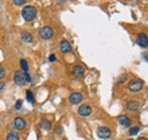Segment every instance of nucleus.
<instances>
[{
  "mask_svg": "<svg viewBox=\"0 0 148 140\" xmlns=\"http://www.w3.org/2000/svg\"><path fill=\"white\" fill-rule=\"evenodd\" d=\"M143 88H144V81L140 79H133L128 84V89L131 92H138V91L143 90Z\"/></svg>",
  "mask_w": 148,
  "mask_h": 140,
  "instance_id": "obj_2",
  "label": "nucleus"
},
{
  "mask_svg": "<svg viewBox=\"0 0 148 140\" xmlns=\"http://www.w3.org/2000/svg\"><path fill=\"white\" fill-rule=\"evenodd\" d=\"M26 99H27V102L31 103V104L34 103V97H33V93H32L31 90H27V91H26Z\"/></svg>",
  "mask_w": 148,
  "mask_h": 140,
  "instance_id": "obj_17",
  "label": "nucleus"
},
{
  "mask_svg": "<svg viewBox=\"0 0 148 140\" xmlns=\"http://www.w3.org/2000/svg\"><path fill=\"white\" fill-rule=\"evenodd\" d=\"M22 17L24 18V21H33L37 17V9L33 6H25L22 10Z\"/></svg>",
  "mask_w": 148,
  "mask_h": 140,
  "instance_id": "obj_1",
  "label": "nucleus"
},
{
  "mask_svg": "<svg viewBox=\"0 0 148 140\" xmlns=\"http://www.w3.org/2000/svg\"><path fill=\"white\" fill-rule=\"evenodd\" d=\"M25 2H26V0H14V3L16 6H23Z\"/></svg>",
  "mask_w": 148,
  "mask_h": 140,
  "instance_id": "obj_21",
  "label": "nucleus"
},
{
  "mask_svg": "<svg viewBox=\"0 0 148 140\" xmlns=\"http://www.w3.org/2000/svg\"><path fill=\"white\" fill-rule=\"evenodd\" d=\"M6 140H19V136L16 132H10V133H8Z\"/></svg>",
  "mask_w": 148,
  "mask_h": 140,
  "instance_id": "obj_16",
  "label": "nucleus"
},
{
  "mask_svg": "<svg viewBox=\"0 0 148 140\" xmlns=\"http://www.w3.org/2000/svg\"><path fill=\"white\" fill-rule=\"evenodd\" d=\"M127 140H133V139H127Z\"/></svg>",
  "mask_w": 148,
  "mask_h": 140,
  "instance_id": "obj_27",
  "label": "nucleus"
},
{
  "mask_svg": "<svg viewBox=\"0 0 148 140\" xmlns=\"http://www.w3.org/2000/svg\"><path fill=\"white\" fill-rule=\"evenodd\" d=\"M112 135V131L106 128V126H100L97 129V136L100 138V139H108L111 137Z\"/></svg>",
  "mask_w": 148,
  "mask_h": 140,
  "instance_id": "obj_5",
  "label": "nucleus"
},
{
  "mask_svg": "<svg viewBox=\"0 0 148 140\" xmlns=\"http://www.w3.org/2000/svg\"><path fill=\"white\" fill-rule=\"evenodd\" d=\"M22 100H17L16 102V105H15V109H21V107H22Z\"/></svg>",
  "mask_w": 148,
  "mask_h": 140,
  "instance_id": "obj_22",
  "label": "nucleus"
},
{
  "mask_svg": "<svg viewBox=\"0 0 148 140\" xmlns=\"http://www.w3.org/2000/svg\"><path fill=\"white\" fill-rule=\"evenodd\" d=\"M136 41H137V45L140 46L141 48H147L148 47V39L146 33H139Z\"/></svg>",
  "mask_w": 148,
  "mask_h": 140,
  "instance_id": "obj_7",
  "label": "nucleus"
},
{
  "mask_svg": "<svg viewBox=\"0 0 148 140\" xmlns=\"http://www.w3.org/2000/svg\"><path fill=\"white\" fill-rule=\"evenodd\" d=\"M40 126H41L42 129H45V130H49V129H50V126H51V122H50V121H48V120H41V122H40Z\"/></svg>",
  "mask_w": 148,
  "mask_h": 140,
  "instance_id": "obj_15",
  "label": "nucleus"
},
{
  "mask_svg": "<svg viewBox=\"0 0 148 140\" xmlns=\"http://www.w3.org/2000/svg\"><path fill=\"white\" fill-rule=\"evenodd\" d=\"M21 67L23 69V71H24V73L29 72V64H27L26 59H21Z\"/></svg>",
  "mask_w": 148,
  "mask_h": 140,
  "instance_id": "obj_18",
  "label": "nucleus"
},
{
  "mask_svg": "<svg viewBox=\"0 0 148 140\" xmlns=\"http://www.w3.org/2000/svg\"><path fill=\"white\" fill-rule=\"evenodd\" d=\"M5 75H6V71H5V69H3V66L0 64V81L5 78Z\"/></svg>",
  "mask_w": 148,
  "mask_h": 140,
  "instance_id": "obj_20",
  "label": "nucleus"
},
{
  "mask_svg": "<svg viewBox=\"0 0 148 140\" xmlns=\"http://www.w3.org/2000/svg\"><path fill=\"white\" fill-rule=\"evenodd\" d=\"M139 107H140V103L137 102V100H130V102L127 103V109H128L129 112L137 110Z\"/></svg>",
  "mask_w": 148,
  "mask_h": 140,
  "instance_id": "obj_13",
  "label": "nucleus"
},
{
  "mask_svg": "<svg viewBox=\"0 0 148 140\" xmlns=\"http://www.w3.org/2000/svg\"><path fill=\"white\" fill-rule=\"evenodd\" d=\"M139 131H140V128H139V126H133V128L130 129L129 135L130 136H136V135H138Z\"/></svg>",
  "mask_w": 148,
  "mask_h": 140,
  "instance_id": "obj_19",
  "label": "nucleus"
},
{
  "mask_svg": "<svg viewBox=\"0 0 148 140\" xmlns=\"http://www.w3.org/2000/svg\"><path fill=\"white\" fill-rule=\"evenodd\" d=\"M13 80H14L15 84H17V86H19V87L24 86V84H25V82H26V81H25L24 72H22V71H16V72H15V74H14Z\"/></svg>",
  "mask_w": 148,
  "mask_h": 140,
  "instance_id": "obj_4",
  "label": "nucleus"
},
{
  "mask_svg": "<svg viewBox=\"0 0 148 140\" xmlns=\"http://www.w3.org/2000/svg\"><path fill=\"white\" fill-rule=\"evenodd\" d=\"M77 113H79L80 116H82V117H87V116H90V115H91L92 109H91V107H90L89 105L84 104V105H81L80 107H79Z\"/></svg>",
  "mask_w": 148,
  "mask_h": 140,
  "instance_id": "obj_6",
  "label": "nucleus"
},
{
  "mask_svg": "<svg viewBox=\"0 0 148 140\" xmlns=\"http://www.w3.org/2000/svg\"><path fill=\"white\" fill-rule=\"evenodd\" d=\"M14 126L17 129V130H23L25 126H26V121L23 119V117H16L14 120Z\"/></svg>",
  "mask_w": 148,
  "mask_h": 140,
  "instance_id": "obj_11",
  "label": "nucleus"
},
{
  "mask_svg": "<svg viewBox=\"0 0 148 140\" xmlns=\"http://www.w3.org/2000/svg\"><path fill=\"white\" fill-rule=\"evenodd\" d=\"M59 47H60V50H62L63 54H67L72 51V46L70 45V42H69L67 40H63V41L60 42Z\"/></svg>",
  "mask_w": 148,
  "mask_h": 140,
  "instance_id": "obj_10",
  "label": "nucleus"
},
{
  "mask_svg": "<svg viewBox=\"0 0 148 140\" xmlns=\"http://www.w3.org/2000/svg\"><path fill=\"white\" fill-rule=\"evenodd\" d=\"M82 99H83V97H82V93H80V92H73L70 96V103L73 105L80 104L82 102Z\"/></svg>",
  "mask_w": 148,
  "mask_h": 140,
  "instance_id": "obj_8",
  "label": "nucleus"
},
{
  "mask_svg": "<svg viewBox=\"0 0 148 140\" xmlns=\"http://www.w3.org/2000/svg\"><path fill=\"white\" fill-rule=\"evenodd\" d=\"M138 140H148V139H147V138H145V137H140Z\"/></svg>",
  "mask_w": 148,
  "mask_h": 140,
  "instance_id": "obj_26",
  "label": "nucleus"
},
{
  "mask_svg": "<svg viewBox=\"0 0 148 140\" xmlns=\"http://www.w3.org/2000/svg\"><path fill=\"white\" fill-rule=\"evenodd\" d=\"M39 35L45 40H49L54 36V30L50 26H43L39 30Z\"/></svg>",
  "mask_w": 148,
  "mask_h": 140,
  "instance_id": "obj_3",
  "label": "nucleus"
},
{
  "mask_svg": "<svg viewBox=\"0 0 148 140\" xmlns=\"http://www.w3.org/2000/svg\"><path fill=\"white\" fill-rule=\"evenodd\" d=\"M55 60H56L55 55H50V56H49V62H55Z\"/></svg>",
  "mask_w": 148,
  "mask_h": 140,
  "instance_id": "obj_23",
  "label": "nucleus"
},
{
  "mask_svg": "<svg viewBox=\"0 0 148 140\" xmlns=\"http://www.w3.org/2000/svg\"><path fill=\"white\" fill-rule=\"evenodd\" d=\"M21 38H22V40L24 42H27V43L32 42V40H33V36L31 35V33H29V32H23L21 34Z\"/></svg>",
  "mask_w": 148,
  "mask_h": 140,
  "instance_id": "obj_14",
  "label": "nucleus"
},
{
  "mask_svg": "<svg viewBox=\"0 0 148 140\" xmlns=\"http://www.w3.org/2000/svg\"><path fill=\"white\" fill-rule=\"evenodd\" d=\"M56 132H57L58 135H62V133H63V129L58 126V128H57V130H56Z\"/></svg>",
  "mask_w": 148,
  "mask_h": 140,
  "instance_id": "obj_24",
  "label": "nucleus"
},
{
  "mask_svg": "<svg viewBox=\"0 0 148 140\" xmlns=\"http://www.w3.org/2000/svg\"><path fill=\"white\" fill-rule=\"evenodd\" d=\"M73 75L75 76V78H77V79L82 78V76L84 75V69H83V66H82V65H79V64L74 65L73 66Z\"/></svg>",
  "mask_w": 148,
  "mask_h": 140,
  "instance_id": "obj_9",
  "label": "nucleus"
},
{
  "mask_svg": "<svg viewBox=\"0 0 148 140\" xmlns=\"http://www.w3.org/2000/svg\"><path fill=\"white\" fill-rule=\"evenodd\" d=\"M5 87H6V84H3V83H0V92L5 89Z\"/></svg>",
  "mask_w": 148,
  "mask_h": 140,
  "instance_id": "obj_25",
  "label": "nucleus"
},
{
  "mask_svg": "<svg viewBox=\"0 0 148 140\" xmlns=\"http://www.w3.org/2000/svg\"><path fill=\"white\" fill-rule=\"evenodd\" d=\"M119 123L122 125V126H125V128H128V126H131V120H130L129 116H127V115H121V116H119Z\"/></svg>",
  "mask_w": 148,
  "mask_h": 140,
  "instance_id": "obj_12",
  "label": "nucleus"
}]
</instances>
